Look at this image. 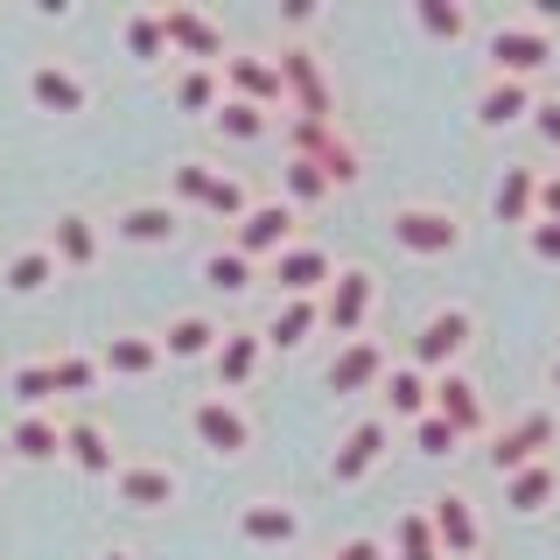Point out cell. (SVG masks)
Instances as JSON below:
<instances>
[{"instance_id": "obj_1", "label": "cell", "mask_w": 560, "mask_h": 560, "mask_svg": "<svg viewBox=\"0 0 560 560\" xmlns=\"http://www.w3.org/2000/svg\"><path fill=\"white\" fill-rule=\"evenodd\" d=\"M168 203H183L189 218H218V224H238L245 210L259 203V189L245 183L238 168H218L203 162V154H183V162H168Z\"/></svg>"}, {"instance_id": "obj_2", "label": "cell", "mask_w": 560, "mask_h": 560, "mask_svg": "<svg viewBox=\"0 0 560 560\" xmlns=\"http://www.w3.org/2000/svg\"><path fill=\"white\" fill-rule=\"evenodd\" d=\"M469 337H477V315H469L463 302H442V308H428V315H420V329L407 337V364H420L428 378L463 372V350H469Z\"/></svg>"}, {"instance_id": "obj_3", "label": "cell", "mask_w": 560, "mask_h": 560, "mask_svg": "<svg viewBox=\"0 0 560 560\" xmlns=\"http://www.w3.org/2000/svg\"><path fill=\"white\" fill-rule=\"evenodd\" d=\"M483 57L498 78H525L539 84V70L553 63V28H539L533 14H504V22L483 28Z\"/></svg>"}, {"instance_id": "obj_4", "label": "cell", "mask_w": 560, "mask_h": 560, "mask_svg": "<svg viewBox=\"0 0 560 560\" xmlns=\"http://www.w3.org/2000/svg\"><path fill=\"white\" fill-rule=\"evenodd\" d=\"M288 154H308L337 189H358V175H364V148L343 119H288Z\"/></svg>"}, {"instance_id": "obj_5", "label": "cell", "mask_w": 560, "mask_h": 560, "mask_svg": "<svg viewBox=\"0 0 560 560\" xmlns=\"http://www.w3.org/2000/svg\"><path fill=\"white\" fill-rule=\"evenodd\" d=\"M372 315H378V273L364 259H343L337 280L323 288V329L350 343V337H372Z\"/></svg>"}, {"instance_id": "obj_6", "label": "cell", "mask_w": 560, "mask_h": 560, "mask_svg": "<svg viewBox=\"0 0 560 560\" xmlns=\"http://www.w3.org/2000/svg\"><path fill=\"white\" fill-rule=\"evenodd\" d=\"M385 224H393V245L413 253V259H448V253H463V238H469L463 210H448V203H399Z\"/></svg>"}, {"instance_id": "obj_7", "label": "cell", "mask_w": 560, "mask_h": 560, "mask_svg": "<svg viewBox=\"0 0 560 560\" xmlns=\"http://www.w3.org/2000/svg\"><path fill=\"white\" fill-rule=\"evenodd\" d=\"M280 78H288V119H343L337 113V84H329V63L315 57L308 43H273Z\"/></svg>"}, {"instance_id": "obj_8", "label": "cell", "mask_w": 560, "mask_h": 560, "mask_svg": "<svg viewBox=\"0 0 560 560\" xmlns=\"http://www.w3.org/2000/svg\"><path fill=\"white\" fill-rule=\"evenodd\" d=\"M553 448H560V420L547 407H525L518 420H504V428L483 442V463L498 469V477H518L525 463H547Z\"/></svg>"}, {"instance_id": "obj_9", "label": "cell", "mask_w": 560, "mask_h": 560, "mask_svg": "<svg viewBox=\"0 0 560 560\" xmlns=\"http://www.w3.org/2000/svg\"><path fill=\"white\" fill-rule=\"evenodd\" d=\"M232 245H238L245 259H259V267H267V259L288 253V245H302V210L280 197V189H267V197H259V203L232 224Z\"/></svg>"}, {"instance_id": "obj_10", "label": "cell", "mask_w": 560, "mask_h": 560, "mask_svg": "<svg viewBox=\"0 0 560 560\" xmlns=\"http://www.w3.org/2000/svg\"><path fill=\"white\" fill-rule=\"evenodd\" d=\"M189 434H197V448H210L218 463H238V455L253 448V413H245V399H232V393H203V399H189Z\"/></svg>"}, {"instance_id": "obj_11", "label": "cell", "mask_w": 560, "mask_h": 560, "mask_svg": "<svg viewBox=\"0 0 560 560\" xmlns=\"http://www.w3.org/2000/svg\"><path fill=\"white\" fill-rule=\"evenodd\" d=\"M162 22H168L175 63H224L238 49L232 35H224V22L210 8H197V0H162Z\"/></svg>"}, {"instance_id": "obj_12", "label": "cell", "mask_w": 560, "mask_h": 560, "mask_svg": "<svg viewBox=\"0 0 560 560\" xmlns=\"http://www.w3.org/2000/svg\"><path fill=\"white\" fill-rule=\"evenodd\" d=\"M218 70H224V92H232V98L267 105V113H288V78H280V57H273V49L238 43Z\"/></svg>"}, {"instance_id": "obj_13", "label": "cell", "mask_w": 560, "mask_h": 560, "mask_svg": "<svg viewBox=\"0 0 560 560\" xmlns=\"http://www.w3.org/2000/svg\"><path fill=\"white\" fill-rule=\"evenodd\" d=\"M385 372H393V350H385L378 337H350L329 350V364H323V385L337 399H358V393H378Z\"/></svg>"}, {"instance_id": "obj_14", "label": "cell", "mask_w": 560, "mask_h": 560, "mask_svg": "<svg viewBox=\"0 0 560 560\" xmlns=\"http://www.w3.org/2000/svg\"><path fill=\"white\" fill-rule=\"evenodd\" d=\"M22 84H28V105H35V113H57V119H78L84 105H92V84H84V70L63 63V57H35Z\"/></svg>"}, {"instance_id": "obj_15", "label": "cell", "mask_w": 560, "mask_h": 560, "mask_svg": "<svg viewBox=\"0 0 560 560\" xmlns=\"http://www.w3.org/2000/svg\"><path fill=\"white\" fill-rule=\"evenodd\" d=\"M113 498L127 504V512H168V504L183 498V469L148 463V455H127L119 477H113Z\"/></svg>"}, {"instance_id": "obj_16", "label": "cell", "mask_w": 560, "mask_h": 560, "mask_svg": "<svg viewBox=\"0 0 560 560\" xmlns=\"http://www.w3.org/2000/svg\"><path fill=\"white\" fill-rule=\"evenodd\" d=\"M385 448H393V420H385V413L350 420V434L337 442V455H329V477H337V483H364L385 463Z\"/></svg>"}, {"instance_id": "obj_17", "label": "cell", "mask_w": 560, "mask_h": 560, "mask_svg": "<svg viewBox=\"0 0 560 560\" xmlns=\"http://www.w3.org/2000/svg\"><path fill=\"white\" fill-rule=\"evenodd\" d=\"M183 224H189V210L168 197H133L113 210V238H127V245H175Z\"/></svg>"}, {"instance_id": "obj_18", "label": "cell", "mask_w": 560, "mask_h": 560, "mask_svg": "<svg viewBox=\"0 0 560 560\" xmlns=\"http://www.w3.org/2000/svg\"><path fill=\"white\" fill-rule=\"evenodd\" d=\"M428 518H434V533H442L448 560H483V518H477V498H469V490L428 498Z\"/></svg>"}, {"instance_id": "obj_19", "label": "cell", "mask_w": 560, "mask_h": 560, "mask_svg": "<svg viewBox=\"0 0 560 560\" xmlns=\"http://www.w3.org/2000/svg\"><path fill=\"white\" fill-rule=\"evenodd\" d=\"M329 280H337V259H329V245H315V238H302L280 259H267V288L273 294H323Z\"/></svg>"}, {"instance_id": "obj_20", "label": "cell", "mask_w": 560, "mask_h": 560, "mask_svg": "<svg viewBox=\"0 0 560 560\" xmlns=\"http://www.w3.org/2000/svg\"><path fill=\"white\" fill-rule=\"evenodd\" d=\"M434 413H442L463 442H477V434L490 442V434H498V428H490V407H483V385L469 372H442V378H434Z\"/></svg>"}, {"instance_id": "obj_21", "label": "cell", "mask_w": 560, "mask_h": 560, "mask_svg": "<svg viewBox=\"0 0 560 560\" xmlns=\"http://www.w3.org/2000/svg\"><path fill=\"white\" fill-rule=\"evenodd\" d=\"M259 364H267V329H253V323H238V329H224V343H218V358H210V378H218V393H245V385L259 378Z\"/></svg>"}, {"instance_id": "obj_22", "label": "cell", "mask_w": 560, "mask_h": 560, "mask_svg": "<svg viewBox=\"0 0 560 560\" xmlns=\"http://www.w3.org/2000/svg\"><path fill=\"white\" fill-rule=\"evenodd\" d=\"M238 539L245 547H294V539H302V504L294 498H245L238 504Z\"/></svg>"}, {"instance_id": "obj_23", "label": "cell", "mask_w": 560, "mask_h": 560, "mask_svg": "<svg viewBox=\"0 0 560 560\" xmlns=\"http://www.w3.org/2000/svg\"><path fill=\"white\" fill-rule=\"evenodd\" d=\"M232 98L224 92V70L218 63H168V105L189 119H218V105Z\"/></svg>"}, {"instance_id": "obj_24", "label": "cell", "mask_w": 560, "mask_h": 560, "mask_svg": "<svg viewBox=\"0 0 560 560\" xmlns=\"http://www.w3.org/2000/svg\"><path fill=\"white\" fill-rule=\"evenodd\" d=\"M259 329H267V350H302L308 337H323V294H273Z\"/></svg>"}, {"instance_id": "obj_25", "label": "cell", "mask_w": 560, "mask_h": 560, "mask_svg": "<svg viewBox=\"0 0 560 560\" xmlns=\"http://www.w3.org/2000/svg\"><path fill=\"white\" fill-rule=\"evenodd\" d=\"M49 245H57L63 273H92L98 253H105V224L92 210H57V224H49Z\"/></svg>"}, {"instance_id": "obj_26", "label": "cell", "mask_w": 560, "mask_h": 560, "mask_svg": "<svg viewBox=\"0 0 560 560\" xmlns=\"http://www.w3.org/2000/svg\"><path fill=\"white\" fill-rule=\"evenodd\" d=\"M218 343H224V323H218V315H203V308L168 315V329H162L168 364H210V358H218Z\"/></svg>"}, {"instance_id": "obj_27", "label": "cell", "mask_w": 560, "mask_h": 560, "mask_svg": "<svg viewBox=\"0 0 560 560\" xmlns=\"http://www.w3.org/2000/svg\"><path fill=\"white\" fill-rule=\"evenodd\" d=\"M63 455L84 469V477H105V483H113L119 463H127V455H113V434H105L92 413H63Z\"/></svg>"}, {"instance_id": "obj_28", "label": "cell", "mask_w": 560, "mask_h": 560, "mask_svg": "<svg viewBox=\"0 0 560 560\" xmlns=\"http://www.w3.org/2000/svg\"><path fill=\"white\" fill-rule=\"evenodd\" d=\"M57 280H63V259H57L49 238H28V245H14V253L0 259V288L8 294H43V288H57Z\"/></svg>"}, {"instance_id": "obj_29", "label": "cell", "mask_w": 560, "mask_h": 560, "mask_svg": "<svg viewBox=\"0 0 560 560\" xmlns=\"http://www.w3.org/2000/svg\"><path fill=\"white\" fill-rule=\"evenodd\" d=\"M539 113V84H525V78H490L477 84V119L483 127H518V119H533Z\"/></svg>"}, {"instance_id": "obj_30", "label": "cell", "mask_w": 560, "mask_h": 560, "mask_svg": "<svg viewBox=\"0 0 560 560\" xmlns=\"http://www.w3.org/2000/svg\"><path fill=\"white\" fill-rule=\"evenodd\" d=\"M539 175H547V168H533V162L504 168L498 189H490V218H498V224H525V232H533V224H539Z\"/></svg>"}, {"instance_id": "obj_31", "label": "cell", "mask_w": 560, "mask_h": 560, "mask_svg": "<svg viewBox=\"0 0 560 560\" xmlns=\"http://www.w3.org/2000/svg\"><path fill=\"white\" fill-rule=\"evenodd\" d=\"M162 358H168V350H162V337H148V329H113V337L98 343V364L113 378H154Z\"/></svg>"}, {"instance_id": "obj_32", "label": "cell", "mask_w": 560, "mask_h": 560, "mask_svg": "<svg viewBox=\"0 0 560 560\" xmlns=\"http://www.w3.org/2000/svg\"><path fill=\"white\" fill-rule=\"evenodd\" d=\"M378 399H385V420H407V428H413V420H428V413H434V378L420 372V364L399 358L393 372H385Z\"/></svg>"}, {"instance_id": "obj_33", "label": "cell", "mask_w": 560, "mask_h": 560, "mask_svg": "<svg viewBox=\"0 0 560 560\" xmlns=\"http://www.w3.org/2000/svg\"><path fill=\"white\" fill-rule=\"evenodd\" d=\"M0 448L22 455V463H57L63 455V413H14L8 434H0Z\"/></svg>"}, {"instance_id": "obj_34", "label": "cell", "mask_w": 560, "mask_h": 560, "mask_svg": "<svg viewBox=\"0 0 560 560\" xmlns=\"http://www.w3.org/2000/svg\"><path fill=\"white\" fill-rule=\"evenodd\" d=\"M197 273H203L218 294H253L259 280H267V267H259V259H245L232 238H224V245H210V253L197 259Z\"/></svg>"}, {"instance_id": "obj_35", "label": "cell", "mask_w": 560, "mask_h": 560, "mask_svg": "<svg viewBox=\"0 0 560 560\" xmlns=\"http://www.w3.org/2000/svg\"><path fill=\"white\" fill-rule=\"evenodd\" d=\"M553 498H560V463H553V455H547V463H525L518 477H504V504H512L518 518H539Z\"/></svg>"}, {"instance_id": "obj_36", "label": "cell", "mask_w": 560, "mask_h": 560, "mask_svg": "<svg viewBox=\"0 0 560 560\" xmlns=\"http://www.w3.org/2000/svg\"><path fill=\"white\" fill-rule=\"evenodd\" d=\"M210 127H218V140H232V148H259V140L280 133V113H267V105H245V98H224Z\"/></svg>"}, {"instance_id": "obj_37", "label": "cell", "mask_w": 560, "mask_h": 560, "mask_svg": "<svg viewBox=\"0 0 560 560\" xmlns=\"http://www.w3.org/2000/svg\"><path fill=\"white\" fill-rule=\"evenodd\" d=\"M273 189H280V197H288L294 210H302V218H308L315 203H329V197H337V183H329V175L315 168L308 154H280V183H273Z\"/></svg>"}, {"instance_id": "obj_38", "label": "cell", "mask_w": 560, "mask_h": 560, "mask_svg": "<svg viewBox=\"0 0 560 560\" xmlns=\"http://www.w3.org/2000/svg\"><path fill=\"white\" fill-rule=\"evenodd\" d=\"M119 43H127L133 63H162V57H175L162 8H127V14H119Z\"/></svg>"}, {"instance_id": "obj_39", "label": "cell", "mask_w": 560, "mask_h": 560, "mask_svg": "<svg viewBox=\"0 0 560 560\" xmlns=\"http://www.w3.org/2000/svg\"><path fill=\"white\" fill-rule=\"evenodd\" d=\"M8 393H14V407L22 413H57V372H49V358H28V364H14V378H8Z\"/></svg>"}, {"instance_id": "obj_40", "label": "cell", "mask_w": 560, "mask_h": 560, "mask_svg": "<svg viewBox=\"0 0 560 560\" xmlns=\"http://www.w3.org/2000/svg\"><path fill=\"white\" fill-rule=\"evenodd\" d=\"M393 560H448L442 553V533H434V518H428V504L393 518Z\"/></svg>"}, {"instance_id": "obj_41", "label": "cell", "mask_w": 560, "mask_h": 560, "mask_svg": "<svg viewBox=\"0 0 560 560\" xmlns=\"http://www.w3.org/2000/svg\"><path fill=\"white\" fill-rule=\"evenodd\" d=\"M49 372H57V393L63 399H84L105 378V364H98V350H78V343H70V350H49Z\"/></svg>"}, {"instance_id": "obj_42", "label": "cell", "mask_w": 560, "mask_h": 560, "mask_svg": "<svg viewBox=\"0 0 560 560\" xmlns=\"http://www.w3.org/2000/svg\"><path fill=\"white\" fill-rule=\"evenodd\" d=\"M413 22H420V35H434V43H463V35L477 28V14H469L463 0H413Z\"/></svg>"}, {"instance_id": "obj_43", "label": "cell", "mask_w": 560, "mask_h": 560, "mask_svg": "<svg viewBox=\"0 0 560 560\" xmlns=\"http://www.w3.org/2000/svg\"><path fill=\"white\" fill-rule=\"evenodd\" d=\"M407 434H413V448H420V455H434V463H442V455H455V448H463V434H455V428H448V420H442V413H428V420H413V428H407Z\"/></svg>"}, {"instance_id": "obj_44", "label": "cell", "mask_w": 560, "mask_h": 560, "mask_svg": "<svg viewBox=\"0 0 560 560\" xmlns=\"http://www.w3.org/2000/svg\"><path fill=\"white\" fill-rule=\"evenodd\" d=\"M525 253H533L539 267H560V224H553V218H539L533 232H525Z\"/></svg>"}, {"instance_id": "obj_45", "label": "cell", "mask_w": 560, "mask_h": 560, "mask_svg": "<svg viewBox=\"0 0 560 560\" xmlns=\"http://www.w3.org/2000/svg\"><path fill=\"white\" fill-rule=\"evenodd\" d=\"M329 560H393V539H378V533H350Z\"/></svg>"}, {"instance_id": "obj_46", "label": "cell", "mask_w": 560, "mask_h": 560, "mask_svg": "<svg viewBox=\"0 0 560 560\" xmlns=\"http://www.w3.org/2000/svg\"><path fill=\"white\" fill-rule=\"evenodd\" d=\"M533 133L547 140V148H560V92H539V113H533Z\"/></svg>"}, {"instance_id": "obj_47", "label": "cell", "mask_w": 560, "mask_h": 560, "mask_svg": "<svg viewBox=\"0 0 560 560\" xmlns=\"http://www.w3.org/2000/svg\"><path fill=\"white\" fill-rule=\"evenodd\" d=\"M539 218H553V224H560V168L539 175Z\"/></svg>"}, {"instance_id": "obj_48", "label": "cell", "mask_w": 560, "mask_h": 560, "mask_svg": "<svg viewBox=\"0 0 560 560\" xmlns=\"http://www.w3.org/2000/svg\"><path fill=\"white\" fill-rule=\"evenodd\" d=\"M280 22H288V28H315V22H323V8H315V0H288Z\"/></svg>"}, {"instance_id": "obj_49", "label": "cell", "mask_w": 560, "mask_h": 560, "mask_svg": "<svg viewBox=\"0 0 560 560\" xmlns=\"http://www.w3.org/2000/svg\"><path fill=\"white\" fill-rule=\"evenodd\" d=\"M525 14H533L539 28H553V22H560V0H539V8H525Z\"/></svg>"}, {"instance_id": "obj_50", "label": "cell", "mask_w": 560, "mask_h": 560, "mask_svg": "<svg viewBox=\"0 0 560 560\" xmlns=\"http://www.w3.org/2000/svg\"><path fill=\"white\" fill-rule=\"evenodd\" d=\"M98 560H133V547H105V553H98Z\"/></svg>"}, {"instance_id": "obj_51", "label": "cell", "mask_w": 560, "mask_h": 560, "mask_svg": "<svg viewBox=\"0 0 560 560\" xmlns=\"http://www.w3.org/2000/svg\"><path fill=\"white\" fill-rule=\"evenodd\" d=\"M553 385H560V358H553Z\"/></svg>"}]
</instances>
